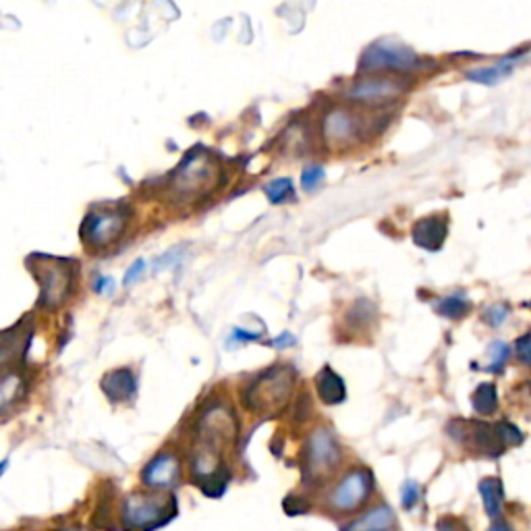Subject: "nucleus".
<instances>
[{"label":"nucleus","mask_w":531,"mask_h":531,"mask_svg":"<svg viewBox=\"0 0 531 531\" xmlns=\"http://www.w3.org/2000/svg\"><path fill=\"white\" fill-rule=\"evenodd\" d=\"M438 531H469L463 521L453 519V517H444L438 521Z\"/></svg>","instance_id":"nucleus-28"},{"label":"nucleus","mask_w":531,"mask_h":531,"mask_svg":"<svg viewBox=\"0 0 531 531\" xmlns=\"http://www.w3.org/2000/svg\"><path fill=\"white\" fill-rule=\"evenodd\" d=\"M274 344H277V347H285V344H293V336H288V334H285V339H277L274 341Z\"/></svg>","instance_id":"nucleus-33"},{"label":"nucleus","mask_w":531,"mask_h":531,"mask_svg":"<svg viewBox=\"0 0 531 531\" xmlns=\"http://www.w3.org/2000/svg\"><path fill=\"white\" fill-rule=\"evenodd\" d=\"M490 353H492V363H490V371H500L505 368V363L508 360V353L510 349L507 347L505 343H492V347H490Z\"/></svg>","instance_id":"nucleus-25"},{"label":"nucleus","mask_w":531,"mask_h":531,"mask_svg":"<svg viewBox=\"0 0 531 531\" xmlns=\"http://www.w3.org/2000/svg\"><path fill=\"white\" fill-rule=\"evenodd\" d=\"M264 191H266V196L272 204L287 202V199H291L293 193H295L291 179H274V181L266 183Z\"/></svg>","instance_id":"nucleus-22"},{"label":"nucleus","mask_w":531,"mask_h":531,"mask_svg":"<svg viewBox=\"0 0 531 531\" xmlns=\"http://www.w3.org/2000/svg\"><path fill=\"white\" fill-rule=\"evenodd\" d=\"M473 409L480 413V416H492L499 407V392H496L494 384H480L478 390L473 392Z\"/></svg>","instance_id":"nucleus-20"},{"label":"nucleus","mask_w":531,"mask_h":531,"mask_svg":"<svg viewBox=\"0 0 531 531\" xmlns=\"http://www.w3.org/2000/svg\"><path fill=\"white\" fill-rule=\"evenodd\" d=\"M135 376L131 370H114L105 376L102 390L113 398V401H129L135 395Z\"/></svg>","instance_id":"nucleus-15"},{"label":"nucleus","mask_w":531,"mask_h":531,"mask_svg":"<svg viewBox=\"0 0 531 531\" xmlns=\"http://www.w3.org/2000/svg\"><path fill=\"white\" fill-rule=\"evenodd\" d=\"M419 59L409 46L395 40H382L370 46L362 57L363 71H413L417 69Z\"/></svg>","instance_id":"nucleus-6"},{"label":"nucleus","mask_w":531,"mask_h":531,"mask_svg":"<svg viewBox=\"0 0 531 531\" xmlns=\"http://www.w3.org/2000/svg\"><path fill=\"white\" fill-rule=\"evenodd\" d=\"M507 314H508L507 306H494L492 309H488V314H486V322H488V324H492V326H499V324L505 322Z\"/></svg>","instance_id":"nucleus-27"},{"label":"nucleus","mask_w":531,"mask_h":531,"mask_svg":"<svg viewBox=\"0 0 531 531\" xmlns=\"http://www.w3.org/2000/svg\"><path fill=\"white\" fill-rule=\"evenodd\" d=\"M127 212L123 210H105L87 214L84 226H81V237L92 247H106L116 241L127 226Z\"/></svg>","instance_id":"nucleus-8"},{"label":"nucleus","mask_w":531,"mask_h":531,"mask_svg":"<svg viewBox=\"0 0 531 531\" xmlns=\"http://www.w3.org/2000/svg\"><path fill=\"white\" fill-rule=\"evenodd\" d=\"M143 268H146V264H143V260H137L133 266L129 268L127 270V274H125V287H129L131 282H135L137 279L142 277V272H143Z\"/></svg>","instance_id":"nucleus-30"},{"label":"nucleus","mask_w":531,"mask_h":531,"mask_svg":"<svg viewBox=\"0 0 531 531\" xmlns=\"http://www.w3.org/2000/svg\"><path fill=\"white\" fill-rule=\"evenodd\" d=\"M403 94V86L395 79H370L360 81L353 89L349 92V98L357 102H382L398 98Z\"/></svg>","instance_id":"nucleus-14"},{"label":"nucleus","mask_w":531,"mask_h":531,"mask_svg":"<svg viewBox=\"0 0 531 531\" xmlns=\"http://www.w3.org/2000/svg\"><path fill=\"white\" fill-rule=\"evenodd\" d=\"M480 494L481 500H484V507L490 517H496L502 508V484L500 480L486 478L480 481Z\"/></svg>","instance_id":"nucleus-18"},{"label":"nucleus","mask_w":531,"mask_h":531,"mask_svg":"<svg viewBox=\"0 0 531 531\" xmlns=\"http://www.w3.org/2000/svg\"><path fill=\"white\" fill-rule=\"evenodd\" d=\"M316 382H318V395L326 405H339L347 397L343 378L330 368H324L316 378Z\"/></svg>","instance_id":"nucleus-17"},{"label":"nucleus","mask_w":531,"mask_h":531,"mask_svg":"<svg viewBox=\"0 0 531 531\" xmlns=\"http://www.w3.org/2000/svg\"><path fill=\"white\" fill-rule=\"evenodd\" d=\"M40 264L32 266L38 274L40 287H42V293H40V306L44 307H57L67 299L69 291H71L73 285V266L63 260L54 258H36Z\"/></svg>","instance_id":"nucleus-5"},{"label":"nucleus","mask_w":531,"mask_h":531,"mask_svg":"<svg viewBox=\"0 0 531 531\" xmlns=\"http://www.w3.org/2000/svg\"><path fill=\"white\" fill-rule=\"evenodd\" d=\"M341 463V448L328 430H316L307 440L303 478L307 484H322Z\"/></svg>","instance_id":"nucleus-4"},{"label":"nucleus","mask_w":531,"mask_h":531,"mask_svg":"<svg viewBox=\"0 0 531 531\" xmlns=\"http://www.w3.org/2000/svg\"><path fill=\"white\" fill-rule=\"evenodd\" d=\"M513 65L515 60H502V63L486 67V69H473V71H467V79L478 81V84L494 86L496 81L507 78V75L513 71Z\"/></svg>","instance_id":"nucleus-19"},{"label":"nucleus","mask_w":531,"mask_h":531,"mask_svg":"<svg viewBox=\"0 0 531 531\" xmlns=\"http://www.w3.org/2000/svg\"><path fill=\"white\" fill-rule=\"evenodd\" d=\"M5 469H6V461H3V463H0V475H3Z\"/></svg>","instance_id":"nucleus-35"},{"label":"nucleus","mask_w":531,"mask_h":531,"mask_svg":"<svg viewBox=\"0 0 531 531\" xmlns=\"http://www.w3.org/2000/svg\"><path fill=\"white\" fill-rule=\"evenodd\" d=\"M324 169L320 167V164H312V167L303 169L301 172V188L306 191H314L318 185L324 181Z\"/></svg>","instance_id":"nucleus-24"},{"label":"nucleus","mask_w":531,"mask_h":531,"mask_svg":"<svg viewBox=\"0 0 531 531\" xmlns=\"http://www.w3.org/2000/svg\"><path fill=\"white\" fill-rule=\"evenodd\" d=\"M465 427L463 436L459 440H469L480 453L488 454V457H499V454L505 451V438H502L500 424H473V422H461Z\"/></svg>","instance_id":"nucleus-11"},{"label":"nucleus","mask_w":531,"mask_h":531,"mask_svg":"<svg viewBox=\"0 0 531 531\" xmlns=\"http://www.w3.org/2000/svg\"><path fill=\"white\" fill-rule=\"evenodd\" d=\"M234 440V417L223 407L204 413L197 430V448L193 454V475L206 496H223L231 481V471L223 463L226 446Z\"/></svg>","instance_id":"nucleus-1"},{"label":"nucleus","mask_w":531,"mask_h":531,"mask_svg":"<svg viewBox=\"0 0 531 531\" xmlns=\"http://www.w3.org/2000/svg\"><path fill=\"white\" fill-rule=\"evenodd\" d=\"M143 484L150 488H170L179 480V461L175 454L162 453L156 459H151L143 469Z\"/></svg>","instance_id":"nucleus-12"},{"label":"nucleus","mask_w":531,"mask_h":531,"mask_svg":"<svg viewBox=\"0 0 531 531\" xmlns=\"http://www.w3.org/2000/svg\"><path fill=\"white\" fill-rule=\"evenodd\" d=\"M218 172V164L208 156V151L196 150L181 162L175 175V189L181 196H197L212 188L214 177Z\"/></svg>","instance_id":"nucleus-7"},{"label":"nucleus","mask_w":531,"mask_h":531,"mask_svg":"<svg viewBox=\"0 0 531 531\" xmlns=\"http://www.w3.org/2000/svg\"><path fill=\"white\" fill-rule=\"evenodd\" d=\"M438 314L444 316V318H451V320H459L463 318V316L469 312V303L463 298H457V295H453V298H444L443 301L436 306Z\"/></svg>","instance_id":"nucleus-23"},{"label":"nucleus","mask_w":531,"mask_h":531,"mask_svg":"<svg viewBox=\"0 0 531 531\" xmlns=\"http://www.w3.org/2000/svg\"><path fill=\"white\" fill-rule=\"evenodd\" d=\"M371 490V475L363 469H355L344 475L341 484L334 488L333 496H330V507L339 513H349V510L360 508L365 500H368Z\"/></svg>","instance_id":"nucleus-9"},{"label":"nucleus","mask_w":531,"mask_h":531,"mask_svg":"<svg viewBox=\"0 0 531 531\" xmlns=\"http://www.w3.org/2000/svg\"><path fill=\"white\" fill-rule=\"evenodd\" d=\"M177 515V500L167 494H131L123 505V526L127 531H151L167 526Z\"/></svg>","instance_id":"nucleus-3"},{"label":"nucleus","mask_w":531,"mask_h":531,"mask_svg":"<svg viewBox=\"0 0 531 531\" xmlns=\"http://www.w3.org/2000/svg\"><path fill=\"white\" fill-rule=\"evenodd\" d=\"M446 234H448V224L446 220L440 216L422 218L417 220L416 226H413V241H416V245H419L426 252H438L446 241Z\"/></svg>","instance_id":"nucleus-13"},{"label":"nucleus","mask_w":531,"mask_h":531,"mask_svg":"<svg viewBox=\"0 0 531 531\" xmlns=\"http://www.w3.org/2000/svg\"><path fill=\"white\" fill-rule=\"evenodd\" d=\"M515 353L519 355V360L523 362V363H529V334H523L519 341H517V344H515Z\"/></svg>","instance_id":"nucleus-29"},{"label":"nucleus","mask_w":531,"mask_h":531,"mask_svg":"<svg viewBox=\"0 0 531 531\" xmlns=\"http://www.w3.org/2000/svg\"><path fill=\"white\" fill-rule=\"evenodd\" d=\"M295 386V370L277 365L264 371L250 384L245 392V407L261 416H277L288 403Z\"/></svg>","instance_id":"nucleus-2"},{"label":"nucleus","mask_w":531,"mask_h":531,"mask_svg":"<svg viewBox=\"0 0 531 531\" xmlns=\"http://www.w3.org/2000/svg\"><path fill=\"white\" fill-rule=\"evenodd\" d=\"M258 336L260 334H247L245 330H239V328L234 330V339H239V341H255V339H258Z\"/></svg>","instance_id":"nucleus-31"},{"label":"nucleus","mask_w":531,"mask_h":531,"mask_svg":"<svg viewBox=\"0 0 531 531\" xmlns=\"http://www.w3.org/2000/svg\"><path fill=\"white\" fill-rule=\"evenodd\" d=\"M490 531H513V529H510L507 523H496V526L490 527Z\"/></svg>","instance_id":"nucleus-34"},{"label":"nucleus","mask_w":531,"mask_h":531,"mask_svg":"<svg viewBox=\"0 0 531 531\" xmlns=\"http://www.w3.org/2000/svg\"><path fill=\"white\" fill-rule=\"evenodd\" d=\"M392 527H395V513L390 507L380 505L351 523L344 531H390Z\"/></svg>","instance_id":"nucleus-16"},{"label":"nucleus","mask_w":531,"mask_h":531,"mask_svg":"<svg viewBox=\"0 0 531 531\" xmlns=\"http://www.w3.org/2000/svg\"><path fill=\"white\" fill-rule=\"evenodd\" d=\"M401 500H403V507L405 508H413V507L417 505V500H419V486L416 484V481H407L405 488H403Z\"/></svg>","instance_id":"nucleus-26"},{"label":"nucleus","mask_w":531,"mask_h":531,"mask_svg":"<svg viewBox=\"0 0 531 531\" xmlns=\"http://www.w3.org/2000/svg\"><path fill=\"white\" fill-rule=\"evenodd\" d=\"M322 133L330 148H347L360 135V123L347 108H334L324 116Z\"/></svg>","instance_id":"nucleus-10"},{"label":"nucleus","mask_w":531,"mask_h":531,"mask_svg":"<svg viewBox=\"0 0 531 531\" xmlns=\"http://www.w3.org/2000/svg\"><path fill=\"white\" fill-rule=\"evenodd\" d=\"M23 390V380L17 374H6L0 378V413H5L17 401Z\"/></svg>","instance_id":"nucleus-21"},{"label":"nucleus","mask_w":531,"mask_h":531,"mask_svg":"<svg viewBox=\"0 0 531 531\" xmlns=\"http://www.w3.org/2000/svg\"><path fill=\"white\" fill-rule=\"evenodd\" d=\"M110 282H113V280H110V279H100V280H98V285H96V291L105 293L106 288L110 287Z\"/></svg>","instance_id":"nucleus-32"}]
</instances>
